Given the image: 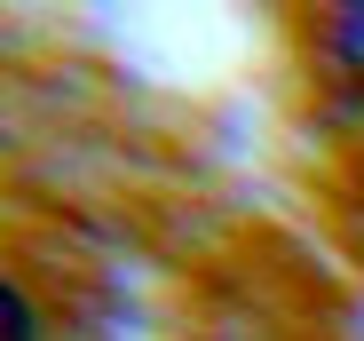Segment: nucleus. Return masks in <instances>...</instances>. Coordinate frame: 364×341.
<instances>
[{
  "instance_id": "f03ea898",
  "label": "nucleus",
  "mask_w": 364,
  "mask_h": 341,
  "mask_svg": "<svg viewBox=\"0 0 364 341\" xmlns=\"http://www.w3.org/2000/svg\"><path fill=\"white\" fill-rule=\"evenodd\" d=\"M9 341H32V310H24V294H9Z\"/></svg>"
},
{
  "instance_id": "f257e3e1",
  "label": "nucleus",
  "mask_w": 364,
  "mask_h": 341,
  "mask_svg": "<svg viewBox=\"0 0 364 341\" xmlns=\"http://www.w3.org/2000/svg\"><path fill=\"white\" fill-rule=\"evenodd\" d=\"M325 48H333L341 80L364 95V9H341V16H333V32H325Z\"/></svg>"
}]
</instances>
